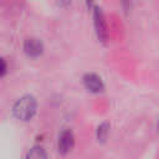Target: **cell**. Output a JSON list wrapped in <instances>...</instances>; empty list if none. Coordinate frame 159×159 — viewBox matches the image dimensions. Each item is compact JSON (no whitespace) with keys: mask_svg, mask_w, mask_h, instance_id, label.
I'll list each match as a JSON object with an SVG mask.
<instances>
[{"mask_svg":"<svg viewBox=\"0 0 159 159\" xmlns=\"http://www.w3.org/2000/svg\"><path fill=\"white\" fill-rule=\"evenodd\" d=\"M25 51L29 56L31 57H37L39 55H41L42 50H43V46H42V42L39 40V39H35V37H30L25 41Z\"/></svg>","mask_w":159,"mask_h":159,"instance_id":"277c9868","label":"cell"},{"mask_svg":"<svg viewBox=\"0 0 159 159\" xmlns=\"http://www.w3.org/2000/svg\"><path fill=\"white\" fill-rule=\"evenodd\" d=\"M83 83L86 86V88L91 92H94V93H98L103 89V83H102V80L94 75V73H87L84 77H83Z\"/></svg>","mask_w":159,"mask_h":159,"instance_id":"3957f363","label":"cell"},{"mask_svg":"<svg viewBox=\"0 0 159 159\" xmlns=\"http://www.w3.org/2000/svg\"><path fill=\"white\" fill-rule=\"evenodd\" d=\"M12 111L17 119L30 120L36 112V99L32 96H25L15 103Z\"/></svg>","mask_w":159,"mask_h":159,"instance_id":"6da1fadb","label":"cell"},{"mask_svg":"<svg viewBox=\"0 0 159 159\" xmlns=\"http://www.w3.org/2000/svg\"><path fill=\"white\" fill-rule=\"evenodd\" d=\"M73 143H75V138H73V134L71 130L66 129V130H62L60 133V135H58V150H60V153H62V154L68 153L72 149Z\"/></svg>","mask_w":159,"mask_h":159,"instance_id":"7a4b0ae2","label":"cell"},{"mask_svg":"<svg viewBox=\"0 0 159 159\" xmlns=\"http://www.w3.org/2000/svg\"><path fill=\"white\" fill-rule=\"evenodd\" d=\"M6 72V62L0 57V77H2Z\"/></svg>","mask_w":159,"mask_h":159,"instance_id":"8992f818","label":"cell"},{"mask_svg":"<svg viewBox=\"0 0 159 159\" xmlns=\"http://www.w3.org/2000/svg\"><path fill=\"white\" fill-rule=\"evenodd\" d=\"M26 159H47V155L41 147H34L29 150Z\"/></svg>","mask_w":159,"mask_h":159,"instance_id":"5b68a950","label":"cell"}]
</instances>
